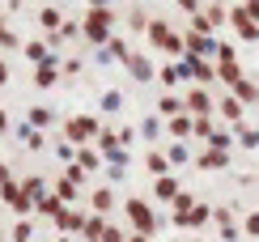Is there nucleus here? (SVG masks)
Listing matches in <instances>:
<instances>
[{
    "label": "nucleus",
    "mask_w": 259,
    "mask_h": 242,
    "mask_svg": "<svg viewBox=\"0 0 259 242\" xmlns=\"http://www.w3.org/2000/svg\"><path fill=\"white\" fill-rule=\"evenodd\" d=\"M217 225H221V238L225 242H238V229H234V208H217Z\"/></svg>",
    "instance_id": "2eb2a0df"
},
{
    "label": "nucleus",
    "mask_w": 259,
    "mask_h": 242,
    "mask_svg": "<svg viewBox=\"0 0 259 242\" xmlns=\"http://www.w3.org/2000/svg\"><path fill=\"white\" fill-rule=\"evenodd\" d=\"M234 98H238V102H242V106H246V102H251V106H255V102H259V85H255V81H246V76H242V81H238V85H234Z\"/></svg>",
    "instance_id": "a211bd4d"
},
{
    "label": "nucleus",
    "mask_w": 259,
    "mask_h": 242,
    "mask_svg": "<svg viewBox=\"0 0 259 242\" xmlns=\"http://www.w3.org/2000/svg\"><path fill=\"white\" fill-rule=\"evenodd\" d=\"M9 183H13V170H9V166H0V191H5Z\"/></svg>",
    "instance_id": "a18cd8bd"
},
{
    "label": "nucleus",
    "mask_w": 259,
    "mask_h": 242,
    "mask_svg": "<svg viewBox=\"0 0 259 242\" xmlns=\"http://www.w3.org/2000/svg\"><path fill=\"white\" fill-rule=\"evenodd\" d=\"M127 72H132L136 76V81H153V60H149V56H132V60H127Z\"/></svg>",
    "instance_id": "ddd939ff"
},
{
    "label": "nucleus",
    "mask_w": 259,
    "mask_h": 242,
    "mask_svg": "<svg viewBox=\"0 0 259 242\" xmlns=\"http://www.w3.org/2000/svg\"><path fill=\"white\" fill-rule=\"evenodd\" d=\"M208 217H212V208H208V204H196L187 217H179V225H204Z\"/></svg>",
    "instance_id": "4be33fe9"
},
{
    "label": "nucleus",
    "mask_w": 259,
    "mask_h": 242,
    "mask_svg": "<svg viewBox=\"0 0 259 242\" xmlns=\"http://www.w3.org/2000/svg\"><path fill=\"white\" fill-rule=\"evenodd\" d=\"M106 56H115V60H123V64H127V60H132V56H136V51H132V47H127V38H119V34H115L111 43H106Z\"/></svg>",
    "instance_id": "aec40b11"
},
{
    "label": "nucleus",
    "mask_w": 259,
    "mask_h": 242,
    "mask_svg": "<svg viewBox=\"0 0 259 242\" xmlns=\"http://www.w3.org/2000/svg\"><path fill=\"white\" fill-rule=\"evenodd\" d=\"M64 136H68V145L81 149L90 136H102V132H98V119H90V115H72L68 124H64Z\"/></svg>",
    "instance_id": "20e7f679"
},
{
    "label": "nucleus",
    "mask_w": 259,
    "mask_h": 242,
    "mask_svg": "<svg viewBox=\"0 0 259 242\" xmlns=\"http://www.w3.org/2000/svg\"><path fill=\"white\" fill-rule=\"evenodd\" d=\"M170 136H179V140H187V136H196V119H187V115H179V119H170Z\"/></svg>",
    "instance_id": "6ab92c4d"
},
{
    "label": "nucleus",
    "mask_w": 259,
    "mask_h": 242,
    "mask_svg": "<svg viewBox=\"0 0 259 242\" xmlns=\"http://www.w3.org/2000/svg\"><path fill=\"white\" fill-rule=\"evenodd\" d=\"M56 200L77 204V183H72V179H60V183H56Z\"/></svg>",
    "instance_id": "393cba45"
},
{
    "label": "nucleus",
    "mask_w": 259,
    "mask_h": 242,
    "mask_svg": "<svg viewBox=\"0 0 259 242\" xmlns=\"http://www.w3.org/2000/svg\"><path fill=\"white\" fill-rule=\"evenodd\" d=\"M179 195H183V187H179V179H175V174H166V179H157V200H170V204H175Z\"/></svg>",
    "instance_id": "dca6fc26"
},
{
    "label": "nucleus",
    "mask_w": 259,
    "mask_h": 242,
    "mask_svg": "<svg viewBox=\"0 0 259 242\" xmlns=\"http://www.w3.org/2000/svg\"><path fill=\"white\" fill-rule=\"evenodd\" d=\"M183 106H187V111L196 115V119H208L212 111H217V106H212V98H208V90H204V85H191V90L183 94Z\"/></svg>",
    "instance_id": "39448f33"
},
{
    "label": "nucleus",
    "mask_w": 259,
    "mask_h": 242,
    "mask_svg": "<svg viewBox=\"0 0 259 242\" xmlns=\"http://www.w3.org/2000/svg\"><path fill=\"white\" fill-rule=\"evenodd\" d=\"M123 213H127V221H132V234H145V238H153V229H157V217H153V208H149L140 195H132V200H123Z\"/></svg>",
    "instance_id": "f03ea898"
},
{
    "label": "nucleus",
    "mask_w": 259,
    "mask_h": 242,
    "mask_svg": "<svg viewBox=\"0 0 259 242\" xmlns=\"http://www.w3.org/2000/svg\"><path fill=\"white\" fill-rule=\"evenodd\" d=\"M157 76H161V85H175L179 76H183V64H166V68H161Z\"/></svg>",
    "instance_id": "72a5a7b5"
},
{
    "label": "nucleus",
    "mask_w": 259,
    "mask_h": 242,
    "mask_svg": "<svg viewBox=\"0 0 259 242\" xmlns=\"http://www.w3.org/2000/svg\"><path fill=\"white\" fill-rule=\"evenodd\" d=\"M5 81H9V64L0 60V85H5Z\"/></svg>",
    "instance_id": "de8ad7c7"
},
{
    "label": "nucleus",
    "mask_w": 259,
    "mask_h": 242,
    "mask_svg": "<svg viewBox=\"0 0 259 242\" xmlns=\"http://www.w3.org/2000/svg\"><path fill=\"white\" fill-rule=\"evenodd\" d=\"M90 204H94V213H98V217H106V213H111V208H115V191H111V187H98Z\"/></svg>",
    "instance_id": "f3484780"
},
{
    "label": "nucleus",
    "mask_w": 259,
    "mask_h": 242,
    "mask_svg": "<svg viewBox=\"0 0 259 242\" xmlns=\"http://www.w3.org/2000/svg\"><path fill=\"white\" fill-rule=\"evenodd\" d=\"M64 242H68V238H64Z\"/></svg>",
    "instance_id": "603ef678"
},
{
    "label": "nucleus",
    "mask_w": 259,
    "mask_h": 242,
    "mask_svg": "<svg viewBox=\"0 0 259 242\" xmlns=\"http://www.w3.org/2000/svg\"><path fill=\"white\" fill-rule=\"evenodd\" d=\"M98 162H102V157H98L94 149H77V166H81L85 174H90V170H98Z\"/></svg>",
    "instance_id": "c85d7f7f"
},
{
    "label": "nucleus",
    "mask_w": 259,
    "mask_h": 242,
    "mask_svg": "<svg viewBox=\"0 0 259 242\" xmlns=\"http://www.w3.org/2000/svg\"><path fill=\"white\" fill-rule=\"evenodd\" d=\"M127 242H153V238H145V234H127Z\"/></svg>",
    "instance_id": "09e8293b"
},
{
    "label": "nucleus",
    "mask_w": 259,
    "mask_h": 242,
    "mask_svg": "<svg viewBox=\"0 0 259 242\" xmlns=\"http://www.w3.org/2000/svg\"><path fill=\"white\" fill-rule=\"evenodd\" d=\"M0 200H5L9 208H13V213H17V217H26V213H30V208H34V200H30V195H26V191H21V183H9V187H5V191H0Z\"/></svg>",
    "instance_id": "0eeeda50"
},
{
    "label": "nucleus",
    "mask_w": 259,
    "mask_h": 242,
    "mask_svg": "<svg viewBox=\"0 0 259 242\" xmlns=\"http://www.w3.org/2000/svg\"><path fill=\"white\" fill-rule=\"evenodd\" d=\"M242 229H246V238H259V213H246Z\"/></svg>",
    "instance_id": "58836bf2"
},
{
    "label": "nucleus",
    "mask_w": 259,
    "mask_h": 242,
    "mask_svg": "<svg viewBox=\"0 0 259 242\" xmlns=\"http://www.w3.org/2000/svg\"><path fill=\"white\" fill-rule=\"evenodd\" d=\"M212 132H217V115H208V119H196V136L212 140Z\"/></svg>",
    "instance_id": "7c9ffc66"
},
{
    "label": "nucleus",
    "mask_w": 259,
    "mask_h": 242,
    "mask_svg": "<svg viewBox=\"0 0 259 242\" xmlns=\"http://www.w3.org/2000/svg\"><path fill=\"white\" fill-rule=\"evenodd\" d=\"M242 9H246V13H251V21H259V0H246Z\"/></svg>",
    "instance_id": "49530a36"
},
{
    "label": "nucleus",
    "mask_w": 259,
    "mask_h": 242,
    "mask_svg": "<svg viewBox=\"0 0 259 242\" xmlns=\"http://www.w3.org/2000/svg\"><path fill=\"white\" fill-rule=\"evenodd\" d=\"M38 21H42V26H47V30H51V34H56V30L64 26V17H60V9H42V13H38Z\"/></svg>",
    "instance_id": "c756f323"
},
{
    "label": "nucleus",
    "mask_w": 259,
    "mask_h": 242,
    "mask_svg": "<svg viewBox=\"0 0 259 242\" xmlns=\"http://www.w3.org/2000/svg\"><path fill=\"white\" fill-rule=\"evenodd\" d=\"M183 47H187V56H217V38H204V34H183Z\"/></svg>",
    "instance_id": "1a4fd4ad"
},
{
    "label": "nucleus",
    "mask_w": 259,
    "mask_h": 242,
    "mask_svg": "<svg viewBox=\"0 0 259 242\" xmlns=\"http://www.w3.org/2000/svg\"><path fill=\"white\" fill-rule=\"evenodd\" d=\"M81 72V60H64V76H77Z\"/></svg>",
    "instance_id": "c03bdc74"
},
{
    "label": "nucleus",
    "mask_w": 259,
    "mask_h": 242,
    "mask_svg": "<svg viewBox=\"0 0 259 242\" xmlns=\"http://www.w3.org/2000/svg\"><path fill=\"white\" fill-rule=\"evenodd\" d=\"M30 234H34V225H30V221H17L13 225V242H30Z\"/></svg>",
    "instance_id": "e433bc0d"
},
{
    "label": "nucleus",
    "mask_w": 259,
    "mask_h": 242,
    "mask_svg": "<svg viewBox=\"0 0 259 242\" xmlns=\"http://www.w3.org/2000/svg\"><path fill=\"white\" fill-rule=\"evenodd\" d=\"M196 166H200V170H225V166H230V153H221V149H204L200 157H196Z\"/></svg>",
    "instance_id": "9b49d317"
},
{
    "label": "nucleus",
    "mask_w": 259,
    "mask_h": 242,
    "mask_svg": "<svg viewBox=\"0 0 259 242\" xmlns=\"http://www.w3.org/2000/svg\"><path fill=\"white\" fill-rule=\"evenodd\" d=\"M166 157H170V166H179V162H187V149H183V145H170Z\"/></svg>",
    "instance_id": "a19ab883"
},
{
    "label": "nucleus",
    "mask_w": 259,
    "mask_h": 242,
    "mask_svg": "<svg viewBox=\"0 0 259 242\" xmlns=\"http://www.w3.org/2000/svg\"><path fill=\"white\" fill-rule=\"evenodd\" d=\"M30 124H34V128H47V124H51V111H42V106H34V111H30Z\"/></svg>",
    "instance_id": "4c0bfd02"
},
{
    "label": "nucleus",
    "mask_w": 259,
    "mask_h": 242,
    "mask_svg": "<svg viewBox=\"0 0 259 242\" xmlns=\"http://www.w3.org/2000/svg\"><path fill=\"white\" fill-rule=\"evenodd\" d=\"M119 106H123V94L119 90H106L102 94V111H119Z\"/></svg>",
    "instance_id": "473e14b6"
},
{
    "label": "nucleus",
    "mask_w": 259,
    "mask_h": 242,
    "mask_svg": "<svg viewBox=\"0 0 259 242\" xmlns=\"http://www.w3.org/2000/svg\"><path fill=\"white\" fill-rule=\"evenodd\" d=\"M5 128H9V115H5V111H0V132H5Z\"/></svg>",
    "instance_id": "8fccbe9b"
},
{
    "label": "nucleus",
    "mask_w": 259,
    "mask_h": 242,
    "mask_svg": "<svg viewBox=\"0 0 259 242\" xmlns=\"http://www.w3.org/2000/svg\"><path fill=\"white\" fill-rule=\"evenodd\" d=\"M149 174H157V179L170 174V157H166V153H149Z\"/></svg>",
    "instance_id": "5701e85b"
},
{
    "label": "nucleus",
    "mask_w": 259,
    "mask_h": 242,
    "mask_svg": "<svg viewBox=\"0 0 259 242\" xmlns=\"http://www.w3.org/2000/svg\"><path fill=\"white\" fill-rule=\"evenodd\" d=\"M242 111H246V106H242L234 94H225L221 102H217V115H221V119H230V124H242Z\"/></svg>",
    "instance_id": "f8f14e48"
},
{
    "label": "nucleus",
    "mask_w": 259,
    "mask_h": 242,
    "mask_svg": "<svg viewBox=\"0 0 259 242\" xmlns=\"http://www.w3.org/2000/svg\"><path fill=\"white\" fill-rule=\"evenodd\" d=\"M56 229H64V234H81V229H85V213H77V208H64V213L56 217Z\"/></svg>",
    "instance_id": "9d476101"
},
{
    "label": "nucleus",
    "mask_w": 259,
    "mask_h": 242,
    "mask_svg": "<svg viewBox=\"0 0 259 242\" xmlns=\"http://www.w3.org/2000/svg\"><path fill=\"white\" fill-rule=\"evenodd\" d=\"M26 56L34 60V64H47L51 56H47V38H34V43H26Z\"/></svg>",
    "instance_id": "a878e982"
},
{
    "label": "nucleus",
    "mask_w": 259,
    "mask_h": 242,
    "mask_svg": "<svg viewBox=\"0 0 259 242\" xmlns=\"http://www.w3.org/2000/svg\"><path fill=\"white\" fill-rule=\"evenodd\" d=\"M106 225H111V221H106V217H98V213H94V217H85V229H81V234L90 238V242H98Z\"/></svg>",
    "instance_id": "412c9836"
},
{
    "label": "nucleus",
    "mask_w": 259,
    "mask_h": 242,
    "mask_svg": "<svg viewBox=\"0 0 259 242\" xmlns=\"http://www.w3.org/2000/svg\"><path fill=\"white\" fill-rule=\"evenodd\" d=\"M179 111L187 115V106H183V98H175V94H166V98H161V115H170V119H179Z\"/></svg>",
    "instance_id": "cd10ccee"
},
{
    "label": "nucleus",
    "mask_w": 259,
    "mask_h": 242,
    "mask_svg": "<svg viewBox=\"0 0 259 242\" xmlns=\"http://www.w3.org/2000/svg\"><path fill=\"white\" fill-rule=\"evenodd\" d=\"M140 132H145V136H157L161 124H157V119H145V124H140Z\"/></svg>",
    "instance_id": "37998d69"
},
{
    "label": "nucleus",
    "mask_w": 259,
    "mask_h": 242,
    "mask_svg": "<svg viewBox=\"0 0 259 242\" xmlns=\"http://www.w3.org/2000/svg\"><path fill=\"white\" fill-rule=\"evenodd\" d=\"M60 76H64V68H56V60H47V64H38V68H34V85L47 90V85H56Z\"/></svg>",
    "instance_id": "4468645a"
},
{
    "label": "nucleus",
    "mask_w": 259,
    "mask_h": 242,
    "mask_svg": "<svg viewBox=\"0 0 259 242\" xmlns=\"http://www.w3.org/2000/svg\"><path fill=\"white\" fill-rule=\"evenodd\" d=\"M77 30H81V26H77V21H64V26L56 30V34H60V38H77Z\"/></svg>",
    "instance_id": "79ce46f5"
},
{
    "label": "nucleus",
    "mask_w": 259,
    "mask_h": 242,
    "mask_svg": "<svg viewBox=\"0 0 259 242\" xmlns=\"http://www.w3.org/2000/svg\"><path fill=\"white\" fill-rule=\"evenodd\" d=\"M230 21H234V30H238V38H242V43H255V38H259V21H251V13H246L242 5L230 13Z\"/></svg>",
    "instance_id": "6e6552de"
},
{
    "label": "nucleus",
    "mask_w": 259,
    "mask_h": 242,
    "mask_svg": "<svg viewBox=\"0 0 259 242\" xmlns=\"http://www.w3.org/2000/svg\"><path fill=\"white\" fill-rule=\"evenodd\" d=\"M0 242H5V234H0Z\"/></svg>",
    "instance_id": "3c124183"
},
{
    "label": "nucleus",
    "mask_w": 259,
    "mask_h": 242,
    "mask_svg": "<svg viewBox=\"0 0 259 242\" xmlns=\"http://www.w3.org/2000/svg\"><path fill=\"white\" fill-rule=\"evenodd\" d=\"M196 76L200 85H208V81H217V68H212L208 60H200V56H183V76Z\"/></svg>",
    "instance_id": "423d86ee"
},
{
    "label": "nucleus",
    "mask_w": 259,
    "mask_h": 242,
    "mask_svg": "<svg viewBox=\"0 0 259 242\" xmlns=\"http://www.w3.org/2000/svg\"><path fill=\"white\" fill-rule=\"evenodd\" d=\"M149 21H153V17H149L145 9H132V13H127V26H132V30H149Z\"/></svg>",
    "instance_id": "2f4dec72"
},
{
    "label": "nucleus",
    "mask_w": 259,
    "mask_h": 242,
    "mask_svg": "<svg viewBox=\"0 0 259 242\" xmlns=\"http://www.w3.org/2000/svg\"><path fill=\"white\" fill-rule=\"evenodd\" d=\"M204 17H208V21H212V30H217V26H221V21H230V13H225V9H221V5H208V13H204Z\"/></svg>",
    "instance_id": "f704fd0d"
},
{
    "label": "nucleus",
    "mask_w": 259,
    "mask_h": 242,
    "mask_svg": "<svg viewBox=\"0 0 259 242\" xmlns=\"http://www.w3.org/2000/svg\"><path fill=\"white\" fill-rule=\"evenodd\" d=\"M217 76H221V81H230V85H238L242 81V64L238 60H234V64H217Z\"/></svg>",
    "instance_id": "b1692460"
},
{
    "label": "nucleus",
    "mask_w": 259,
    "mask_h": 242,
    "mask_svg": "<svg viewBox=\"0 0 259 242\" xmlns=\"http://www.w3.org/2000/svg\"><path fill=\"white\" fill-rule=\"evenodd\" d=\"M34 208H38L42 217H60V213H64V200H56V195H42V200H38Z\"/></svg>",
    "instance_id": "bb28decb"
},
{
    "label": "nucleus",
    "mask_w": 259,
    "mask_h": 242,
    "mask_svg": "<svg viewBox=\"0 0 259 242\" xmlns=\"http://www.w3.org/2000/svg\"><path fill=\"white\" fill-rule=\"evenodd\" d=\"M21 136H26V145H30V149H42V136H38L34 128H21Z\"/></svg>",
    "instance_id": "ea45409f"
},
{
    "label": "nucleus",
    "mask_w": 259,
    "mask_h": 242,
    "mask_svg": "<svg viewBox=\"0 0 259 242\" xmlns=\"http://www.w3.org/2000/svg\"><path fill=\"white\" fill-rule=\"evenodd\" d=\"M98 242H127V234H123V229H119V225H106Z\"/></svg>",
    "instance_id": "c9c22d12"
},
{
    "label": "nucleus",
    "mask_w": 259,
    "mask_h": 242,
    "mask_svg": "<svg viewBox=\"0 0 259 242\" xmlns=\"http://www.w3.org/2000/svg\"><path fill=\"white\" fill-rule=\"evenodd\" d=\"M111 26H115V9L106 5H94L81 13V34L90 43H111Z\"/></svg>",
    "instance_id": "f257e3e1"
},
{
    "label": "nucleus",
    "mask_w": 259,
    "mask_h": 242,
    "mask_svg": "<svg viewBox=\"0 0 259 242\" xmlns=\"http://www.w3.org/2000/svg\"><path fill=\"white\" fill-rule=\"evenodd\" d=\"M149 43H153V47H161V51H170V56H187V47H183V34H175V30H170L161 17L149 21Z\"/></svg>",
    "instance_id": "7ed1b4c3"
}]
</instances>
